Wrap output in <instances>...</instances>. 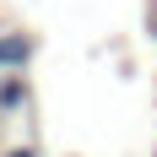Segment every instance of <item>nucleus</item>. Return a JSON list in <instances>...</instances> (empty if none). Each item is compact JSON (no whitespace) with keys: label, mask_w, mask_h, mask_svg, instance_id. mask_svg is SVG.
I'll list each match as a JSON object with an SVG mask.
<instances>
[{"label":"nucleus","mask_w":157,"mask_h":157,"mask_svg":"<svg viewBox=\"0 0 157 157\" xmlns=\"http://www.w3.org/2000/svg\"><path fill=\"white\" fill-rule=\"evenodd\" d=\"M33 54H38L33 33H0V76H27Z\"/></svg>","instance_id":"1"},{"label":"nucleus","mask_w":157,"mask_h":157,"mask_svg":"<svg viewBox=\"0 0 157 157\" xmlns=\"http://www.w3.org/2000/svg\"><path fill=\"white\" fill-rule=\"evenodd\" d=\"M33 103V81L27 76H0V114L11 119V114H27Z\"/></svg>","instance_id":"2"},{"label":"nucleus","mask_w":157,"mask_h":157,"mask_svg":"<svg viewBox=\"0 0 157 157\" xmlns=\"http://www.w3.org/2000/svg\"><path fill=\"white\" fill-rule=\"evenodd\" d=\"M0 157H44V152H38V146H27V141H16V146H6Z\"/></svg>","instance_id":"3"}]
</instances>
